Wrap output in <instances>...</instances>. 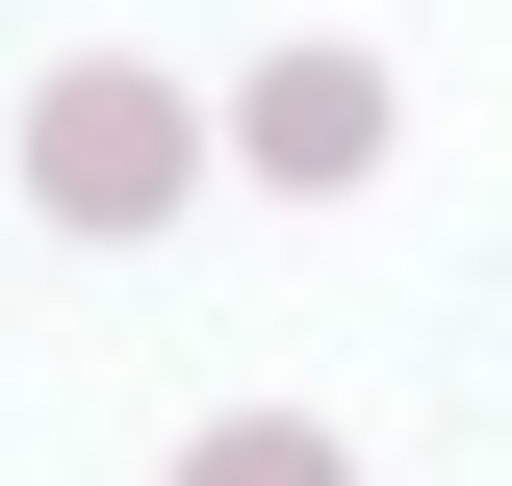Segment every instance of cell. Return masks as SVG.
<instances>
[{
  "instance_id": "1",
  "label": "cell",
  "mask_w": 512,
  "mask_h": 486,
  "mask_svg": "<svg viewBox=\"0 0 512 486\" xmlns=\"http://www.w3.org/2000/svg\"><path fill=\"white\" fill-rule=\"evenodd\" d=\"M180 180H205V103H180V77H128V52H77L52 103H26V205H52V231H154Z\"/></svg>"
},
{
  "instance_id": "2",
  "label": "cell",
  "mask_w": 512,
  "mask_h": 486,
  "mask_svg": "<svg viewBox=\"0 0 512 486\" xmlns=\"http://www.w3.org/2000/svg\"><path fill=\"white\" fill-rule=\"evenodd\" d=\"M231 154H256V180H359V154H384V52H282V77H256V103H231Z\"/></svg>"
},
{
  "instance_id": "3",
  "label": "cell",
  "mask_w": 512,
  "mask_h": 486,
  "mask_svg": "<svg viewBox=\"0 0 512 486\" xmlns=\"http://www.w3.org/2000/svg\"><path fill=\"white\" fill-rule=\"evenodd\" d=\"M180 486H359V461H333L308 410H231V435H180Z\"/></svg>"
}]
</instances>
